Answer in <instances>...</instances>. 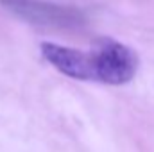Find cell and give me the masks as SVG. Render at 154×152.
Listing matches in <instances>:
<instances>
[{
    "label": "cell",
    "mask_w": 154,
    "mask_h": 152,
    "mask_svg": "<svg viewBox=\"0 0 154 152\" xmlns=\"http://www.w3.org/2000/svg\"><path fill=\"white\" fill-rule=\"evenodd\" d=\"M91 81L120 86L134 79L138 72L136 52L111 38H100L88 52Z\"/></svg>",
    "instance_id": "6da1fadb"
},
{
    "label": "cell",
    "mask_w": 154,
    "mask_h": 152,
    "mask_svg": "<svg viewBox=\"0 0 154 152\" xmlns=\"http://www.w3.org/2000/svg\"><path fill=\"white\" fill-rule=\"evenodd\" d=\"M16 18L48 29H77L86 23V16L74 5L52 4L47 0H0Z\"/></svg>",
    "instance_id": "7a4b0ae2"
},
{
    "label": "cell",
    "mask_w": 154,
    "mask_h": 152,
    "mask_svg": "<svg viewBox=\"0 0 154 152\" xmlns=\"http://www.w3.org/2000/svg\"><path fill=\"white\" fill-rule=\"evenodd\" d=\"M41 54L54 68H57L66 77L79 79V81H91L88 52L68 48L63 45H56V43H43Z\"/></svg>",
    "instance_id": "3957f363"
}]
</instances>
